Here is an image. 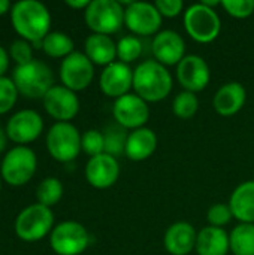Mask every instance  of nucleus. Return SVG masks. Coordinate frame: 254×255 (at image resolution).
I'll use <instances>...</instances> for the list:
<instances>
[{
    "instance_id": "nucleus-1",
    "label": "nucleus",
    "mask_w": 254,
    "mask_h": 255,
    "mask_svg": "<svg viewBox=\"0 0 254 255\" xmlns=\"http://www.w3.org/2000/svg\"><path fill=\"white\" fill-rule=\"evenodd\" d=\"M10 22L21 39L30 43L43 40L51 28V13L48 7L37 0H19L12 4Z\"/></svg>"
},
{
    "instance_id": "nucleus-2",
    "label": "nucleus",
    "mask_w": 254,
    "mask_h": 255,
    "mask_svg": "<svg viewBox=\"0 0 254 255\" xmlns=\"http://www.w3.org/2000/svg\"><path fill=\"white\" fill-rule=\"evenodd\" d=\"M172 87L171 72L156 60H144L133 70V93L147 103L165 100L172 91Z\"/></svg>"
},
{
    "instance_id": "nucleus-3",
    "label": "nucleus",
    "mask_w": 254,
    "mask_h": 255,
    "mask_svg": "<svg viewBox=\"0 0 254 255\" xmlns=\"http://www.w3.org/2000/svg\"><path fill=\"white\" fill-rule=\"evenodd\" d=\"M12 81L21 96L27 99H43L54 87V73L46 63L31 60L13 69Z\"/></svg>"
},
{
    "instance_id": "nucleus-4",
    "label": "nucleus",
    "mask_w": 254,
    "mask_h": 255,
    "mask_svg": "<svg viewBox=\"0 0 254 255\" xmlns=\"http://www.w3.org/2000/svg\"><path fill=\"white\" fill-rule=\"evenodd\" d=\"M54 214L51 208L33 203L24 208L15 218V235L24 242H39L54 229Z\"/></svg>"
},
{
    "instance_id": "nucleus-5",
    "label": "nucleus",
    "mask_w": 254,
    "mask_h": 255,
    "mask_svg": "<svg viewBox=\"0 0 254 255\" xmlns=\"http://www.w3.org/2000/svg\"><path fill=\"white\" fill-rule=\"evenodd\" d=\"M36 169L37 157L34 151L27 145H16L4 154L0 164V176L6 184L21 187L34 176Z\"/></svg>"
},
{
    "instance_id": "nucleus-6",
    "label": "nucleus",
    "mask_w": 254,
    "mask_h": 255,
    "mask_svg": "<svg viewBox=\"0 0 254 255\" xmlns=\"http://www.w3.org/2000/svg\"><path fill=\"white\" fill-rule=\"evenodd\" d=\"M186 33L198 43L214 42L222 31V21L216 9L207 4L195 3L190 4L183 16Z\"/></svg>"
},
{
    "instance_id": "nucleus-7",
    "label": "nucleus",
    "mask_w": 254,
    "mask_h": 255,
    "mask_svg": "<svg viewBox=\"0 0 254 255\" xmlns=\"http://www.w3.org/2000/svg\"><path fill=\"white\" fill-rule=\"evenodd\" d=\"M84 19L93 33L111 36L124 24V7L117 0H91Z\"/></svg>"
},
{
    "instance_id": "nucleus-8",
    "label": "nucleus",
    "mask_w": 254,
    "mask_h": 255,
    "mask_svg": "<svg viewBox=\"0 0 254 255\" xmlns=\"http://www.w3.org/2000/svg\"><path fill=\"white\" fill-rule=\"evenodd\" d=\"M81 136L72 123H55L46 133V149L54 160L70 163L82 151Z\"/></svg>"
},
{
    "instance_id": "nucleus-9",
    "label": "nucleus",
    "mask_w": 254,
    "mask_h": 255,
    "mask_svg": "<svg viewBox=\"0 0 254 255\" xmlns=\"http://www.w3.org/2000/svg\"><path fill=\"white\" fill-rule=\"evenodd\" d=\"M90 242V233L78 221L58 223L49 235V247L57 255H81Z\"/></svg>"
},
{
    "instance_id": "nucleus-10",
    "label": "nucleus",
    "mask_w": 254,
    "mask_h": 255,
    "mask_svg": "<svg viewBox=\"0 0 254 255\" xmlns=\"http://www.w3.org/2000/svg\"><path fill=\"white\" fill-rule=\"evenodd\" d=\"M163 16L148 1H127L124 7V24L133 36H156L162 27Z\"/></svg>"
},
{
    "instance_id": "nucleus-11",
    "label": "nucleus",
    "mask_w": 254,
    "mask_h": 255,
    "mask_svg": "<svg viewBox=\"0 0 254 255\" xmlns=\"http://www.w3.org/2000/svg\"><path fill=\"white\" fill-rule=\"evenodd\" d=\"M94 78V64L90 58L79 51H73L70 55L61 60L60 64V79L61 85L72 91L85 90Z\"/></svg>"
},
{
    "instance_id": "nucleus-12",
    "label": "nucleus",
    "mask_w": 254,
    "mask_h": 255,
    "mask_svg": "<svg viewBox=\"0 0 254 255\" xmlns=\"http://www.w3.org/2000/svg\"><path fill=\"white\" fill-rule=\"evenodd\" d=\"M112 117L115 120V124L132 131L145 127L150 118V108L148 103L139 96H136L135 93H129L114 102Z\"/></svg>"
},
{
    "instance_id": "nucleus-13",
    "label": "nucleus",
    "mask_w": 254,
    "mask_h": 255,
    "mask_svg": "<svg viewBox=\"0 0 254 255\" xmlns=\"http://www.w3.org/2000/svg\"><path fill=\"white\" fill-rule=\"evenodd\" d=\"M4 131L9 140L18 145H27L42 134L43 120L33 109H21L7 120Z\"/></svg>"
},
{
    "instance_id": "nucleus-14",
    "label": "nucleus",
    "mask_w": 254,
    "mask_h": 255,
    "mask_svg": "<svg viewBox=\"0 0 254 255\" xmlns=\"http://www.w3.org/2000/svg\"><path fill=\"white\" fill-rule=\"evenodd\" d=\"M175 75L184 91H190L195 94L205 90L211 81V70L208 63L196 54L186 55L177 64Z\"/></svg>"
},
{
    "instance_id": "nucleus-15",
    "label": "nucleus",
    "mask_w": 254,
    "mask_h": 255,
    "mask_svg": "<svg viewBox=\"0 0 254 255\" xmlns=\"http://www.w3.org/2000/svg\"><path fill=\"white\" fill-rule=\"evenodd\" d=\"M42 100L48 115L57 120V123H70L81 108L76 93L64 85H54Z\"/></svg>"
},
{
    "instance_id": "nucleus-16",
    "label": "nucleus",
    "mask_w": 254,
    "mask_h": 255,
    "mask_svg": "<svg viewBox=\"0 0 254 255\" xmlns=\"http://www.w3.org/2000/svg\"><path fill=\"white\" fill-rule=\"evenodd\" d=\"M100 91L109 99H120L130 93L133 88V70L129 64L114 61L103 67L99 78Z\"/></svg>"
},
{
    "instance_id": "nucleus-17",
    "label": "nucleus",
    "mask_w": 254,
    "mask_h": 255,
    "mask_svg": "<svg viewBox=\"0 0 254 255\" xmlns=\"http://www.w3.org/2000/svg\"><path fill=\"white\" fill-rule=\"evenodd\" d=\"M151 52L160 64L177 66L186 57V42L175 30H162L153 37Z\"/></svg>"
},
{
    "instance_id": "nucleus-18",
    "label": "nucleus",
    "mask_w": 254,
    "mask_h": 255,
    "mask_svg": "<svg viewBox=\"0 0 254 255\" xmlns=\"http://www.w3.org/2000/svg\"><path fill=\"white\" fill-rule=\"evenodd\" d=\"M120 178L118 160L109 154H100L91 157L85 164V179L97 190L111 188Z\"/></svg>"
},
{
    "instance_id": "nucleus-19",
    "label": "nucleus",
    "mask_w": 254,
    "mask_h": 255,
    "mask_svg": "<svg viewBox=\"0 0 254 255\" xmlns=\"http://www.w3.org/2000/svg\"><path fill=\"white\" fill-rule=\"evenodd\" d=\"M198 232L187 221L171 224L163 236V247L171 255H189L196 248Z\"/></svg>"
},
{
    "instance_id": "nucleus-20",
    "label": "nucleus",
    "mask_w": 254,
    "mask_h": 255,
    "mask_svg": "<svg viewBox=\"0 0 254 255\" xmlns=\"http://www.w3.org/2000/svg\"><path fill=\"white\" fill-rule=\"evenodd\" d=\"M247 91L235 81L222 85L213 97V108L220 117H234L246 105Z\"/></svg>"
},
{
    "instance_id": "nucleus-21",
    "label": "nucleus",
    "mask_w": 254,
    "mask_h": 255,
    "mask_svg": "<svg viewBox=\"0 0 254 255\" xmlns=\"http://www.w3.org/2000/svg\"><path fill=\"white\" fill-rule=\"evenodd\" d=\"M157 143H159L157 134L151 128L141 127L129 131L127 136L124 155L132 161H144L156 152Z\"/></svg>"
},
{
    "instance_id": "nucleus-22",
    "label": "nucleus",
    "mask_w": 254,
    "mask_h": 255,
    "mask_svg": "<svg viewBox=\"0 0 254 255\" xmlns=\"http://www.w3.org/2000/svg\"><path fill=\"white\" fill-rule=\"evenodd\" d=\"M229 208L241 224H254V181L240 184L229 197Z\"/></svg>"
},
{
    "instance_id": "nucleus-23",
    "label": "nucleus",
    "mask_w": 254,
    "mask_h": 255,
    "mask_svg": "<svg viewBox=\"0 0 254 255\" xmlns=\"http://www.w3.org/2000/svg\"><path fill=\"white\" fill-rule=\"evenodd\" d=\"M84 54L94 66H109L117 58V43L111 36L91 33L84 42Z\"/></svg>"
},
{
    "instance_id": "nucleus-24",
    "label": "nucleus",
    "mask_w": 254,
    "mask_h": 255,
    "mask_svg": "<svg viewBox=\"0 0 254 255\" xmlns=\"http://www.w3.org/2000/svg\"><path fill=\"white\" fill-rule=\"evenodd\" d=\"M195 251L198 255H226L231 251L228 232L211 226L204 227L198 232Z\"/></svg>"
},
{
    "instance_id": "nucleus-25",
    "label": "nucleus",
    "mask_w": 254,
    "mask_h": 255,
    "mask_svg": "<svg viewBox=\"0 0 254 255\" xmlns=\"http://www.w3.org/2000/svg\"><path fill=\"white\" fill-rule=\"evenodd\" d=\"M229 248L234 255H254V224H238L229 233Z\"/></svg>"
},
{
    "instance_id": "nucleus-26",
    "label": "nucleus",
    "mask_w": 254,
    "mask_h": 255,
    "mask_svg": "<svg viewBox=\"0 0 254 255\" xmlns=\"http://www.w3.org/2000/svg\"><path fill=\"white\" fill-rule=\"evenodd\" d=\"M72 37L63 31H49L42 40V49L48 57L52 58H66L75 49Z\"/></svg>"
},
{
    "instance_id": "nucleus-27",
    "label": "nucleus",
    "mask_w": 254,
    "mask_h": 255,
    "mask_svg": "<svg viewBox=\"0 0 254 255\" xmlns=\"http://www.w3.org/2000/svg\"><path fill=\"white\" fill-rule=\"evenodd\" d=\"M127 130L123 128L118 124L108 126L103 130V137H105V154H109L115 158L124 155L126 151V143H127Z\"/></svg>"
},
{
    "instance_id": "nucleus-28",
    "label": "nucleus",
    "mask_w": 254,
    "mask_h": 255,
    "mask_svg": "<svg viewBox=\"0 0 254 255\" xmlns=\"http://www.w3.org/2000/svg\"><path fill=\"white\" fill-rule=\"evenodd\" d=\"M61 197H63V184L60 182V179L54 176H48L39 182L36 188L37 203L46 208H52L61 200Z\"/></svg>"
},
{
    "instance_id": "nucleus-29",
    "label": "nucleus",
    "mask_w": 254,
    "mask_h": 255,
    "mask_svg": "<svg viewBox=\"0 0 254 255\" xmlns=\"http://www.w3.org/2000/svg\"><path fill=\"white\" fill-rule=\"evenodd\" d=\"M144 52V43L138 36L129 34L117 42V58L124 64L136 61Z\"/></svg>"
},
{
    "instance_id": "nucleus-30",
    "label": "nucleus",
    "mask_w": 254,
    "mask_h": 255,
    "mask_svg": "<svg viewBox=\"0 0 254 255\" xmlns=\"http://www.w3.org/2000/svg\"><path fill=\"white\" fill-rule=\"evenodd\" d=\"M199 111V99L195 93L181 91L172 102V112L180 120H190Z\"/></svg>"
},
{
    "instance_id": "nucleus-31",
    "label": "nucleus",
    "mask_w": 254,
    "mask_h": 255,
    "mask_svg": "<svg viewBox=\"0 0 254 255\" xmlns=\"http://www.w3.org/2000/svg\"><path fill=\"white\" fill-rule=\"evenodd\" d=\"M81 146H82V151L87 155H90V158L103 154L105 152V137H103V133L96 130V128L87 130L81 136Z\"/></svg>"
},
{
    "instance_id": "nucleus-32",
    "label": "nucleus",
    "mask_w": 254,
    "mask_h": 255,
    "mask_svg": "<svg viewBox=\"0 0 254 255\" xmlns=\"http://www.w3.org/2000/svg\"><path fill=\"white\" fill-rule=\"evenodd\" d=\"M18 94L12 78L0 76V115L9 112L15 106Z\"/></svg>"
},
{
    "instance_id": "nucleus-33",
    "label": "nucleus",
    "mask_w": 254,
    "mask_h": 255,
    "mask_svg": "<svg viewBox=\"0 0 254 255\" xmlns=\"http://www.w3.org/2000/svg\"><path fill=\"white\" fill-rule=\"evenodd\" d=\"M9 57L16 63V66L27 64L33 58V45L25 39H15L9 46Z\"/></svg>"
},
{
    "instance_id": "nucleus-34",
    "label": "nucleus",
    "mask_w": 254,
    "mask_h": 255,
    "mask_svg": "<svg viewBox=\"0 0 254 255\" xmlns=\"http://www.w3.org/2000/svg\"><path fill=\"white\" fill-rule=\"evenodd\" d=\"M232 218H234L232 211H231L229 205H226V203H216L207 212V221L211 227L223 229L225 226H228L232 221Z\"/></svg>"
},
{
    "instance_id": "nucleus-35",
    "label": "nucleus",
    "mask_w": 254,
    "mask_h": 255,
    "mask_svg": "<svg viewBox=\"0 0 254 255\" xmlns=\"http://www.w3.org/2000/svg\"><path fill=\"white\" fill-rule=\"evenodd\" d=\"M220 6L237 19H246L254 13V0H223Z\"/></svg>"
},
{
    "instance_id": "nucleus-36",
    "label": "nucleus",
    "mask_w": 254,
    "mask_h": 255,
    "mask_svg": "<svg viewBox=\"0 0 254 255\" xmlns=\"http://www.w3.org/2000/svg\"><path fill=\"white\" fill-rule=\"evenodd\" d=\"M154 6L165 18H175L184 9V3L181 0H157Z\"/></svg>"
},
{
    "instance_id": "nucleus-37",
    "label": "nucleus",
    "mask_w": 254,
    "mask_h": 255,
    "mask_svg": "<svg viewBox=\"0 0 254 255\" xmlns=\"http://www.w3.org/2000/svg\"><path fill=\"white\" fill-rule=\"evenodd\" d=\"M9 52L4 46L0 45V76H6V72L9 69Z\"/></svg>"
},
{
    "instance_id": "nucleus-38",
    "label": "nucleus",
    "mask_w": 254,
    "mask_h": 255,
    "mask_svg": "<svg viewBox=\"0 0 254 255\" xmlns=\"http://www.w3.org/2000/svg\"><path fill=\"white\" fill-rule=\"evenodd\" d=\"M66 4L72 9H87L90 4V0H66Z\"/></svg>"
},
{
    "instance_id": "nucleus-39",
    "label": "nucleus",
    "mask_w": 254,
    "mask_h": 255,
    "mask_svg": "<svg viewBox=\"0 0 254 255\" xmlns=\"http://www.w3.org/2000/svg\"><path fill=\"white\" fill-rule=\"evenodd\" d=\"M10 7H12V4L9 0H0V16L4 15L7 10H10Z\"/></svg>"
},
{
    "instance_id": "nucleus-40",
    "label": "nucleus",
    "mask_w": 254,
    "mask_h": 255,
    "mask_svg": "<svg viewBox=\"0 0 254 255\" xmlns=\"http://www.w3.org/2000/svg\"><path fill=\"white\" fill-rule=\"evenodd\" d=\"M6 143H7V136H6V131L3 128H0V154L4 151L6 148Z\"/></svg>"
},
{
    "instance_id": "nucleus-41",
    "label": "nucleus",
    "mask_w": 254,
    "mask_h": 255,
    "mask_svg": "<svg viewBox=\"0 0 254 255\" xmlns=\"http://www.w3.org/2000/svg\"><path fill=\"white\" fill-rule=\"evenodd\" d=\"M0 191H1V176H0Z\"/></svg>"
}]
</instances>
